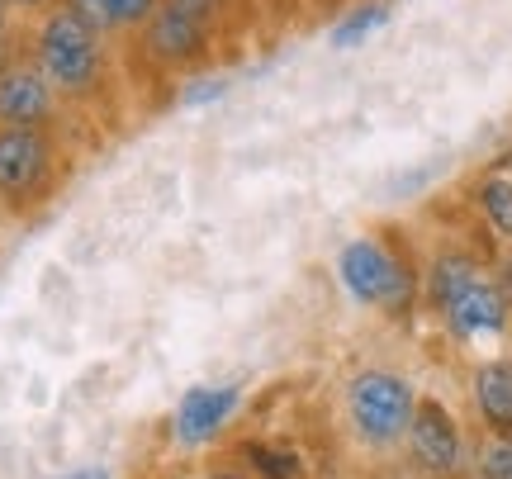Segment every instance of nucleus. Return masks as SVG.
Instances as JSON below:
<instances>
[{
	"instance_id": "19",
	"label": "nucleus",
	"mask_w": 512,
	"mask_h": 479,
	"mask_svg": "<svg viewBox=\"0 0 512 479\" xmlns=\"http://www.w3.org/2000/svg\"><path fill=\"white\" fill-rule=\"evenodd\" d=\"M299 5H304V10H309V15L337 19V15H342V10H347V5H356V0H299Z\"/></svg>"
},
{
	"instance_id": "9",
	"label": "nucleus",
	"mask_w": 512,
	"mask_h": 479,
	"mask_svg": "<svg viewBox=\"0 0 512 479\" xmlns=\"http://www.w3.org/2000/svg\"><path fill=\"white\" fill-rule=\"evenodd\" d=\"M242 404L238 385H195L181 394V404L171 413V442L181 451H200V446L219 442V432L233 423Z\"/></svg>"
},
{
	"instance_id": "14",
	"label": "nucleus",
	"mask_w": 512,
	"mask_h": 479,
	"mask_svg": "<svg viewBox=\"0 0 512 479\" xmlns=\"http://www.w3.org/2000/svg\"><path fill=\"white\" fill-rule=\"evenodd\" d=\"M384 19H389V5H384V0H356V5H347L328 29L332 48H356V43H366Z\"/></svg>"
},
{
	"instance_id": "1",
	"label": "nucleus",
	"mask_w": 512,
	"mask_h": 479,
	"mask_svg": "<svg viewBox=\"0 0 512 479\" xmlns=\"http://www.w3.org/2000/svg\"><path fill=\"white\" fill-rule=\"evenodd\" d=\"M24 48L38 62V72L53 81V91L76 114L81 129H119L128 95H133L119 38L91 29L67 5H53L24 24Z\"/></svg>"
},
{
	"instance_id": "17",
	"label": "nucleus",
	"mask_w": 512,
	"mask_h": 479,
	"mask_svg": "<svg viewBox=\"0 0 512 479\" xmlns=\"http://www.w3.org/2000/svg\"><path fill=\"white\" fill-rule=\"evenodd\" d=\"M204 479H252V470H247L238 456H223V461H214L204 470Z\"/></svg>"
},
{
	"instance_id": "20",
	"label": "nucleus",
	"mask_w": 512,
	"mask_h": 479,
	"mask_svg": "<svg viewBox=\"0 0 512 479\" xmlns=\"http://www.w3.org/2000/svg\"><path fill=\"white\" fill-rule=\"evenodd\" d=\"M223 10H228V19H233V24H247V19H256L252 15V5H247V0H219Z\"/></svg>"
},
{
	"instance_id": "23",
	"label": "nucleus",
	"mask_w": 512,
	"mask_h": 479,
	"mask_svg": "<svg viewBox=\"0 0 512 479\" xmlns=\"http://www.w3.org/2000/svg\"><path fill=\"white\" fill-rule=\"evenodd\" d=\"M498 162H503V166H508V171H512V148H508V152H503V157H498Z\"/></svg>"
},
{
	"instance_id": "3",
	"label": "nucleus",
	"mask_w": 512,
	"mask_h": 479,
	"mask_svg": "<svg viewBox=\"0 0 512 479\" xmlns=\"http://www.w3.org/2000/svg\"><path fill=\"white\" fill-rule=\"evenodd\" d=\"M233 48V34L219 15H209L200 5H185V0H162V10L147 19L133 38L119 43L124 53V76L128 91L143 86V76L152 86H176L190 76L209 72L219 53Z\"/></svg>"
},
{
	"instance_id": "8",
	"label": "nucleus",
	"mask_w": 512,
	"mask_h": 479,
	"mask_svg": "<svg viewBox=\"0 0 512 479\" xmlns=\"http://www.w3.org/2000/svg\"><path fill=\"white\" fill-rule=\"evenodd\" d=\"M403 456L418 479H470V437L460 427L456 408L437 394H422Z\"/></svg>"
},
{
	"instance_id": "21",
	"label": "nucleus",
	"mask_w": 512,
	"mask_h": 479,
	"mask_svg": "<svg viewBox=\"0 0 512 479\" xmlns=\"http://www.w3.org/2000/svg\"><path fill=\"white\" fill-rule=\"evenodd\" d=\"M53 5H62V0H15V10L19 15H29V19L43 15V10H53Z\"/></svg>"
},
{
	"instance_id": "15",
	"label": "nucleus",
	"mask_w": 512,
	"mask_h": 479,
	"mask_svg": "<svg viewBox=\"0 0 512 479\" xmlns=\"http://www.w3.org/2000/svg\"><path fill=\"white\" fill-rule=\"evenodd\" d=\"M470 479H512V437H484L470 442Z\"/></svg>"
},
{
	"instance_id": "2",
	"label": "nucleus",
	"mask_w": 512,
	"mask_h": 479,
	"mask_svg": "<svg viewBox=\"0 0 512 479\" xmlns=\"http://www.w3.org/2000/svg\"><path fill=\"white\" fill-rule=\"evenodd\" d=\"M422 314L451 342L475 347L512 332V304L489 238H432L422 247Z\"/></svg>"
},
{
	"instance_id": "5",
	"label": "nucleus",
	"mask_w": 512,
	"mask_h": 479,
	"mask_svg": "<svg viewBox=\"0 0 512 479\" xmlns=\"http://www.w3.org/2000/svg\"><path fill=\"white\" fill-rule=\"evenodd\" d=\"M76 171V143L53 129L0 124V219L29 223L67 190Z\"/></svg>"
},
{
	"instance_id": "13",
	"label": "nucleus",
	"mask_w": 512,
	"mask_h": 479,
	"mask_svg": "<svg viewBox=\"0 0 512 479\" xmlns=\"http://www.w3.org/2000/svg\"><path fill=\"white\" fill-rule=\"evenodd\" d=\"M238 461L252 470V479H309V465L290 442H242Z\"/></svg>"
},
{
	"instance_id": "22",
	"label": "nucleus",
	"mask_w": 512,
	"mask_h": 479,
	"mask_svg": "<svg viewBox=\"0 0 512 479\" xmlns=\"http://www.w3.org/2000/svg\"><path fill=\"white\" fill-rule=\"evenodd\" d=\"M498 276H503V290H508V304H512V247L498 252Z\"/></svg>"
},
{
	"instance_id": "18",
	"label": "nucleus",
	"mask_w": 512,
	"mask_h": 479,
	"mask_svg": "<svg viewBox=\"0 0 512 479\" xmlns=\"http://www.w3.org/2000/svg\"><path fill=\"white\" fill-rule=\"evenodd\" d=\"M48 479H119L110 465H76V470H57Z\"/></svg>"
},
{
	"instance_id": "4",
	"label": "nucleus",
	"mask_w": 512,
	"mask_h": 479,
	"mask_svg": "<svg viewBox=\"0 0 512 479\" xmlns=\"http://www.w3.org/2000/svg\"><path fill=\"white\" fill-rule=\"evenodd\" d=\"M337 280L361 309L394 328H413L422 318V247L394 223L342 242Z\"/></svg>"
},
{
	"instance_id": "7",
	"label": "nucleus",
	"mask_w": 512,
	"mask_h": 479,
	"mask_svg": "<svg viewBox=\"0 0 512 479\" xmlns=\"http://www.w3.org/2000/svg\"><path fill=\"white\" fill-rule=\"evenodd\" d=\"M0 124H19V129H53L62 138L81 133L76 114L62 105V95L53 91V81L38 72V62L24 48V34H19L15 53L0 62Z\"/></svg>"
},
{
	"instance_id": "12",
	"label": "nucleus",
	"mask_w": 512,
	"mask_h": 479,
	"mask_svg": "<svg viewBox=\"0 0 512 479\" xmlns=\"http://www.w3.org/2000/svg\"><path fill=\"white\" fill-rule=\"evenodd\" d=\"M72 15H81L91 29H100V34L110 38H133L138 29H143L147 19L162 10V0H62Z\"/></svg>"
},
{
	"instance_id": "10",
	"label": "nucleus",
	"mask_w": 512,
	"mask_h": 479,
	"mask_svg": "<svg viewBox=\"0 0 512 479\" xmlns=\"http://www.w3.org/2000/svg\"><path fill=\"white\" fill-rule=\"evenodd\" d=\"M460 200H465V214H470L479 238H489L498 252H508L512 247V171L508 166L503 162L479 166L475 176L465 181Z\"/></svg>"
},
{
	"instance_id": "16",
	"label": "nucleus",
	"mask_w": 512,
	"mask_h": 479,
	"mask_svg": "<svg viewBox=\"0 0 512 479\" xmlns=\"http://www.w3.org/2000/svg\"><path fill=\"white\" fill-rule=\"evenodd\" d=\"M15 0H0V62L15 53V43H19V34H24V24H15Z\"/></svg>"
},
{
	"instance_id": "6",
	"label": "nucleus",
	"mask_w": 512,
	"mask_h": 479,
	"mask_svg": "<svg viewBox=\"0 0 512 479\" xmlns=\"http://www.w3.org/2000/svg\"><path fill=\"white\" fill-rule=\"evenodd\" d=\"M418 385L394 366H361L342 385V413H347L351 442L366 456H394L408 442V427L418 413Z\"/></svg>"
},
{
	"instance_id": "11",
	"label": "nucleus",
	"mask_w": 512,
	"mask_h": 479,
	"mask_svg": "<svg viewBox=\"0 0 512 479\" xmlns=\"http://www.w3.org/2000/svg\"><path fill=\"white\" fill-rule=\"evenodd\" d=\"M470 408L484 437H512V356H479L470 366Z\"/></svg>"
}]
</instances>
